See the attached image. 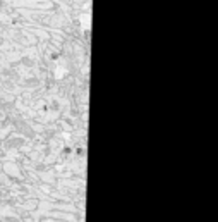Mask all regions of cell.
I'll use <instances>...</instances> for the list:
<instances>
[{"mask_svg":"<svg viewBox=\"0 0 218 222\" xmlns=\"http://www.w3.org/2000/svg\"><path fill=\"white\" fill-rule=\"evenodd\" d=\"M41 222H64V220H53V219H46V220H41Z\"/></svg>","mask_w":218,"mask_h":222,"instance_id":"1","label":"cell"}]
</instances>
